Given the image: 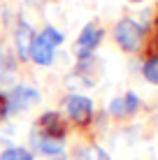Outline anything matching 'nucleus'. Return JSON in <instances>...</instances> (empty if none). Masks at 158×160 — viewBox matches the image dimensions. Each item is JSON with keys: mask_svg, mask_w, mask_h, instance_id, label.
Listing matches in <instances>:
<instances>
[{"mask_svg": "<svg viewBox=\"0 0 158 160\" xmlns=\"http://www.w3.org/2000/svg\"><path fill=\"white\" fill-rule=\"evenodd\" d=\"M114 40L123 51H137L144 42V28L135 19H121L114 26Z\"/></svg>", "mask_w": 158, "mask_h": 160, "instance_id": "1", "label": "nucleus"}, {"mask_svg": "<svg viewBox=\"0 0 158 160\" xmlns=\"http://www.w3.org/2000/svg\"><path fill=\"white\" fill-rule=\"evenodd\" d=\"M35 130L40 132L42 137L47 139H56V142H63L65 137L70 135V121L58 112H44L35 123Z\"/></svg>", "mask_w": 158, "mask_h": 160, "instance_id": "2", "label": "nucleus"}, {"mask_svg": "<svg viewBox=\"0 0 158 160\" xmlns=\"http://www.w3.org/2000/svg\"><path fill=\"white\" fill-rule=\"evenodd\" d=\"M65 109H68V116L77 125L79 130L89 128L91 121H93V100H89L86 95H68L63 100Z\"/></svg>", "mask_w": 158, "mask_h": 160, "instance_id": "3", "label": "nucleus"}, {"mask_svg": "<svg viewBox=\"0 0 158 160\" xmlns=\"http://www.w3.org/2000/svg\"><path fill=\"white\" fill-rule=\"evenodd\" d=\"M102 37H105V30H102L95 21L86 23L84 30L79 32L77 42H74V53H77V58H89V56H93V51L98 49V44L102 42Z\"/></svg>", "mask_w": 158, "mask_h": 160, "instance_id": "4", "label": "nucleus"}, {"mask_svg": "<svg viewBox=\"0 0 158 160\" xmlns=\"http://www.w3.org/2000/svg\"><path fill=\"white\" fill-rule=\"evenodd\" d=\"M7 102H9V112L16 114V112H23V109H28V107L40 102V93H37L33 86L19 84V86H14L12 91H9Z\"/></svg>", "mask_w": 158, "mask_h": 160, "instance_id": "5", "label": "nucleus"}, {"mask_svg": "<svg viewBox=\"0 0 158 160\" xmlns=\"http://www.w3.org/2000/svg\"><path fill=\"white\" fill-rule=\"evenodd\" d=\"M33 42H35V30L30 28V23L26 19H19L16 32H14V47H16V56H19L21 63H28L30 60Z\"/></svg>", "mask_w": 158, "mask_h": 160, "instance_id": "6", "label": "nucleus"}, {"mask_svg": "<svg viewBox=\"0 0 158 160\" xmlns=\"http://www.w3.org/2000/svg\"><path fill=\"white\" fill-rule=\"evenodd\" d=\"M30 144L40 153H44L49 160H68V156H65V151H63V142L47 139V137H42L37 130L30 132Z\"/></svg>", "mask_w": 158, "mask_h": 160, "instance_id": "7", "label": "nucleus"}, {"mask_svg": "<svg viewBox=\"0 0 158 160\" xmlns=\"http://www.w3.org/2000/svg\"><path fill=\"white\" fill-rule=\"evenodd\" d=\"M54 51H56V47H51L42 35H35V42H33V49H30V60H35L37 65H51Z\"/></svg>", "mask_w": 158, "mask_h": 160, "instance_id": "8", "label": "nucleus"}, {"mask_svg": "<svg viewBox=\"0 0 158 160\" xmlns=\"http://www.w3.org/2000/svg\"><path fill=\"white\" fill-rule=\"evenodd\" d=\"M74 160H110L105 151L95 144H86V146H79L74 151Z\"/></svg>", "mask_w": 158, "mask_h": 160, "instance_id": "9", "label": "nucleus"}, {"mask_svg": "<svg viewBox=\"0 0 158 160\" xmlns=\"http://www.w3.org/2000/svg\"><path fill=\"white\" fill-rule=\"evenodd\" d=\"M0 160H35V156H33V151H28V148L9 146L0 153Z\"/></svg>", "mask_w": 158, "mask_h": 160, "instance_id": "10", "label": "nucleus"}, {"mask_svg": "<svg viewBox=\"0 0 158 160\" xmlns=\"http://www.w3.org/2000/svg\"><path fill=\"white\" fill-rule=\"evenodd\" d=\"M142 74H144L146 81L158 84V56H149L146 58V63L142 65Z\"/></svg>", "mask_w": 158, "mask_h": 160, "instance_id": "11", "label": "nucleus"}, {"mask_svg": "<svg viewBox=\"0 0 158 160\" xmlns=\"http://www.w3.org/2000/svg\"><path fill=\"white\" fill-rule=\"evenodd\" d=\"M40 35L44 37V40L51 44V47H61V44H63V35H61V32H58L56 28H51V26H49V28H44V30L40 32Z\"/></svg>", "mask_w": 158, "mask_h": 160, "instance_id": "12", "label": "nucleus"}, {"mask_svg": "<svg viewBox=\"0 0 158 160\" xmlns=\"http://www.w3.org/2000/svg\"><path fill=\"white\" fill-rule=\"evenodd\" d=\"M123 107H126V114H135L140 109V98L135 95L133 91L126 93V98H123Z\"/></svg>", "mask_w": 158, "mask_h": 160, "instance_id": "13", "label": "nucleus"}, {"mask_svg": "<svg viewBox=\"0 0 158 160\" xmlns=\"http://www.w3.org/2000/svg\"><path fill=\"white\" fill-rule=\"evenodd\" d=\"M149 56H158V16L154 19V35L149 42Z\"/></svg>", "mask_w": 158, "mask_h": 160, "instance_id": "14", "label": "nucleus"}, {"mask_svg": "<svg viewBox=\"0 0 158 160\" xmlns=\"http://www.w3.org/2000/svg\"><path fill=\"white\" fill-rule=\"evenodd\" d=\"M110 112L114 116H123L126 114V107H123V98H114L112 104H110Z\"/></svg>", "mask_w": 158, "mask_h": 160, "instance_id": "15", "label": "nucleus"}, {"mask_svg": "<svg viewBox=\"0 0 158 160\" xmlns=\"http://www.w3.org/2000/svg\"><path fill=\"white\" fill-rule=\"evenodd\" d=\"M7 116H9V102H7V95L0 93V123H3Z\"/></svg>", "mask_w": 158, "mask_h": 160, "instance_id": "16", "label": "nucleus"}, {"mask_svg": "<svg viewBox=\"0 0 158 160\" xmlns=\"http://www.w3.org/2000/svg\"><path fill=\"white\" fill-rule=\"evenodd\" d=\"M130 2H142V0H130Z\"/></svg>", "mask_w": 158, "mask_h": 160, "instance_id": "17", "label": "nucleus"}, {"mask_svg": "<svg viewBox=\"0 0 158 160\" xmlns=\"http://www.w3.org/2000/svg\"><path fill=\"white\" fill-rule=\"evenodd\" d=\"M33 5H37V0H33Z\"/></svg>", "mask_w": 158, "mask_h": 160, "instance_id": "18", "label": "nucleus"}, {"mask_svg": "<svg viewBox=\"0 0 158 160\" xmlns=\"http://www.w3.org/2000/svg\"><path fill=\"white\" fill-rule=\"evenodd\" d=\"M54 2H56V0H54Z\"/></svg>", "mask_w": 158, "mask_h": 160, "instance_id": "19", "label": "nucleus"}]
</instances>
